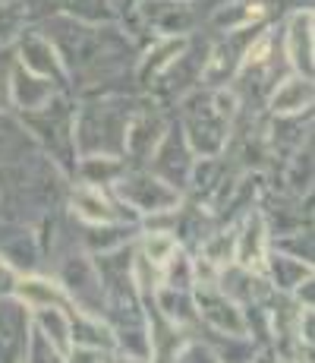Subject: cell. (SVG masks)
Listing matches in <instances>:
<instances>
[{
	"label": "cell",
	"instance_id": "obj_13",
	"mask_svg": "<svg viewBox=\"0 0 315 363\" xmlns=\"http://www.w3.org/2000/svg\"><path fill=\"white\" fill-rule=\"evenodd\" d=\"M167 123L161 121L151 111H136L130 117V127H126V139H123V155L126 158H139V162H149L151 152H155L158 139L164 136Z\"/></svg>",
	"mask_w": 315,
	"mask_h": 363
},
{
	"label": "cell",
	"instance_id": "obj_7",
	"mask_svg": "<svg viewBox=\"0 0 315 363\" xmlns=\"http://www.w3.org/2000/svg\"><path fill=\"white\" fill-rule=\"evenodd\" d=\"M16 45H13V57L23 67H29L32 73L45 76V79L57 82L60 89H67V69H63V60L57 54V48L51 45L45 32H38L35 26H25L23 32L16 35Z\"/></svg>",
	"mask_w": 315,
	"mask_h": 363
},
{
	"label": "cell",
	"instance_id": "obj_17",
	"mask_svg": "<svg viewBox=\"0 0 315 363\" xmlns=\"http://www.w3.org/2000/svg\"><path fill=\"white\" fill-rule=\"evenodd\" d=\"M186 45H189V35H158L155 45L145 51L142 64H139V79L155 82L158 76L186 51Z\"/></svg>",
	"mask_w": 315,
	"mask_h": 363
},
{
	"label": "cell",
	"instance_id": "obj_14",
	"mask_svg": "<svg viewBox=\"0 0 315 363\" xmlns=\"http://www.w3.org/2000/svg\"><path fill=\"white\" fill-rule=\"evenodd\" d=\"M25 13L41 16H76V19H101L114 16V0H25Z\"/></svg>",
	"mask_w": 315,
	"mask_h": 363
},
{
	"label": "cell",
	"instance_id": "obj_30",
	"mask_svg": "<svg viewBox=\"0 0 315 363\" xmlns=\"http://www.w3.org/2000/svg\"><path fill=\"white\" fill-rule=\"evenodd\" d=\"M117 4H120V0H114V6H117Z\"/></svg>",
	"mask_w": 315,
	"mask_h": 363
},
{
	"label": "cell",
	"instance_id": "obj_11",
	"mask_svg": "<svg viewBox=\"0 0 315 363\" xmlns=\"http://www.w3.org/2000/svg\"><path fill=\"white\" fill-rule=\"evenodd\" d=\"M287 67L293 73L312 79V10H297L284 26L281 35Z\"/></svg>",
	"mask_w": 315,
	"mask_h": 363
},
{
	"label": "cell",
	"instance_id": "obj_10",
	"mask_svg": "<svg viewBox=\"0 0 315 363\" xmlns=\"http://www.w3.org/2000/svg\"><path fill=\"white\" fill-rule=\"evenodd\" d=\"M29 306L16 294L0 300V360H25L29 351Z\"/></svg>",
	"mask_w": 315,
	"mask_h": 363
},
{
	"label": "cell",
	"instance_id": "obj_5",
	"mask_svg": "<svg viewBox=\"0 0 315 363\" xmlns=\"http://www.w3.org/2000/svg\"><path fill=\"white\" fill-rule=\"evenodd\" d=\"M114 199L130 206L139 215H164L173 212L180 206V190H173L171 184H164L161 177L149 171V167H126L120 177L110 184Z\"/></svg>",
	"mask_w": 315,
	"mask_h": 363
},
{
	"label": "cell",
	"instance_id": "obj_27",
	"mask_svg": "<svg viewBox=\"0 0 315 363\" xmlns=\"http://www.w3.org/2000/svg\"><path fill=\"white\" fill-rule=\"evenodd\" d=\"M180 250V243H177V237L173 234H167V231H155V234H145L142 237V243H139V253L142 256H149L151 262L158 265H164L167 259H171L173 253Z\"/></svg>",
	"mask_w": 315,
	"mask_h": 363
},
{
	"label": "cell",
	"instance_id": "obj_9",
	"mask_svg": "<svg viewBox=\"0 0 315 363\" xmlns=\"http://www.w3.org/2000/svg\"><path fill=\"white\" fill-rule=\"evenodd\" d=\"M193 291H195V306H199V319H205V325H212V329L224 335H234V338H249L246 316H243L240 303H234L224 291H218V284L193 288Z\"/></svg>",
	"mask_w": 315,
	"mask_h": 363
},
{
	"label": "cell",
	"instance_id": "obj_20",
	"mask_svg": "<svg viewBox=\"0 0 315 363\" xmlns=\"http://www.w3.org/2000/svg\"><path fill=\"white\" fill-rule=\"evenodd\" d=\"M73 323V347H95V351H114L117 335L110 329V323H104V316L98 313H82V316H69Z\"/></svg>",
	"mask_w": 315,
	"mask_h": 363
},
{
	"label": "cell",
	"instance_id": "obj_24",
	"mask_svg": "<svg viewBox=\"0 0 315 363\" xmlns=\"http://www.w3.org/2000/svg\"><path fill=\"white\" fill-rule=\"evenodd\" d=\"M76 171L86 184L92 186H110L126 171L120 155H79L76 158Z\"/></svg>",
	"mask_w": 315,
	"mask_h": 363
},
{
	"label": "cell",
	"instance_id": "obj_22",
	"mask_svg": "<svg viewBox=\"0 0 315 363\" xmlns=\"http://www.w3.org/2000/svg\"><path fill=\"white\" fill-rule=\"evenodd\" d=\"M0 259L10 269H25V265L32 269L38 259V247H35L32 234L19 225H4L0 228Z\"/></svg>",
	"mask_w": 315,
	"mask_h": 363
},
{
	"label": "cell",
	"instance_id": "obj_15",
	"mask_svg": "<svg viewBox=\"0 0 315 363\" xmlns=\"http://www.w3.org/2000/svg\"><path fill=\"white\" fill-rule=\"evenodd\" d=\"M312 108V79L293 73L284 76L275 89L268 92V111L275 117H297Z\"/></svg>",
	"mask_w": 315,
	"mask_h": 363
},
{
	"label": "cell",
	"instance_id": "obj_28",
	"mask_svg": "<svg viewBox=\"0 0 315 363\" xmlns=\"http://www.w3.org/2000/svg\"><path fill=\"white\" fill-rule=\"evenodd\" d=\"M13 48L10 45H4L0 48V111H6L10 108V69H13Z\"/></svg>",
	"mask_w": 315,
	"mask_h": 363
},
{
	"label": "cell",
	"instance_id": "obj_26",
	"mask_svg": "<svg viewBox=\"0 0 315 363\" xmlns=\"http://www.w3.org/2000/svg\"><path fill=\"white\" fill-rule=\"evenodd\" d=\"M25 19H29V13L19 0H0V48L10 45L25 29Z\"/></svg>",
	"mask_w": 315,
	"mask_h": 363
},
{
	"label": "cell",
	"instance_id": "obj_21",
	"mask_svg": "<svg viewBox=\"0 0 315 363\" xmlns=\"http://www.w3.org/2000/svg\"><path fill=\"white\" fill-rule=\"evenodd\" d=\"M265 269H268L271 281H275V288L281 291V294H290V291H297L299 284H303L306 278L312 275V262L297 259V256L281 253V250H275L271 256H265Z\"/></svg>",
	"mask_w": 315,
	"mask_h": 363
},
{
	"label": "cell",
	"instance_id": "obj_25",
	"mask_svg": "<svg viewBox=\"0 0 315 363\" xmlns=\"http://www.w3.org/2000/svg\"><path fill=\"white\" fill-rule=\"evenodd\" d=\"M234 250H236V231H218L202 240V259H208L214 269L234 262Z\"/></svg>",
	"mask_w": 315,
	"mask_h": 363
},
{
	"label": "cell",
	"instance_id": "obj_3",
	"mask_svg": "<svg viewBox=\"0 0 315 363\" xmlns=\"http://www.w3.org/2000/svg\"><path fill=\"white\" fill-rule=\"evenodd\" d=\"M23 127L32 136V143L47 149V155H51L63 171H73L76 158H79V152H76V136H73V111H69V104L60 92L47 104H41V108L25 111Z\"/></svg>",
	"mask_w": 315,
	"mask_h": 363
},
{
	"label": "cell",
	"instance_id": "obj_19",
	"mask_svg": "<svg viewBox=\"0 0 315 363\" xmlns=\"http://www.w3.org/2000/svg\"><path fill=\"white\" fill-rule=\"evenodd\" d=\"M32 325L51 341L54 347L60 351V357L67 360L69 357V347H73V323L69 316L63 313L60 303H51V306H35V319Z\"/></svg>",
	"mask_w": 315,
	"mask_h": 363
},
{
	"label": "cell",
	"instance_id": "obj_29",
	"mask_svg": "<svg viewBox=\"0 0 315 363\" xmlns=\"http://www.w3.org/2000/svg\"><path fill=\"white\" fill-rule=\"evenodd\" d=\"M13 284H16V269H10V265L0 259V291H4V294H10Z\"/></svg>",
	"mask_w": 315,
	"mask_h": 363
},
{
	"label": "cell",
	"instance_id": "obj_23",
	"mask_svg": "<svg viewBox=\"0 0 315 363\" xmlns=\"http://www.w3.org/2000/svg\"><path fill=\"white\" fill-rule=\"evenodd\" d=\"M10 294H16L29 310H35V306H51V303H60V306L67 303V291L57 288L54 281H47V278H38V275L16 278Z\"/></svg>",
	"mask_w": 315,
	"mask_h": 363
},
{
	"label": "cell",
	"instance_id": "obj_1",
	"mask_svg": "<svg viewBox=\"0 0 315 363\" xmlns=\"http://www.w3.org/2000/svg\"><path fill=\"white\" fill-rule=\"evenodd\" d=\"M35 29L51 38L63 60V69L76 86L104 82L108 76H117L123 67H130L132 35L110 26V19L92 23V19L76 16H41Z\"/></svg>",
	"mask_w": 315,
	"mask_h": 363
},
{
	"label": "cell",
	"instance_id": "obj_6",
	"mask_svg": "<svg viewBox=\"0 0 315 363\" xmlns=\"http://www.w3.org/2000/svg\"><path fill=\"white\" fill-rule=\"evenodd\" d=\"M193 162H195V152L189 149L180 123H167L164 136L158 139L155 152H151V158H149V171L164 180V184H171L173 190H186Z\"/></svg>",
	"mask_w": 315,
	"mask_h": 363
},
{
	"label": "cell",
	"instance_id": "obj_4",
	"mask_svg": "<svg viewBox=\"0 0 315 363\" xmlns=\"http://www.w3.org/2000/svg\"><path fill=\"white\" fill-rule=\"evenodd\" d=\"M180 130L195 155H221L230 136V117L218 111L212 92H193L183 99Z\"/></svg>",
	"mask_w": 315,
	"mask_h": 363
},
{
	"label": "cell",
	"instance_id": "obj_2",
	"mask_svg": "<svg viewBox=\"0 0 315 363\" xmlns=\"http://www.w3.org/2000/svg\"><path fill=\"white\" fill-rule=\"evenodd\" d=\"M136 114L130 99L110 95H88L73 114V136L79 155H123V139L130 117Z\"/></svg>",
	"mask_w": 315,
	"mask_h": 363
},
{
	"label": "cell",
	"instance_id": "obj_12",
	"mask_svg": "<svg viewBox=\"0 0 315 363\" xmlns=\"http://www.w3.org/2000/svg\"><path fill=\"white\" fill-rule=\"evenodd\" d=\"M57 92L63 89L57 82L45 79V76L32 73L29 67H23L19 60H13V69H10V101L23 111H32V108H41L47 104Z\"/></svg>",
	"mask_w": 315,
	"mask_h": 363
},
{
	"label": "cell",
	"instance_id": "obj_16",
	"mask_svg": "<svg viewBox=\"0 0 315 363\" xmlns=\"http://www.w3.org/2000/svg\"><path fill=\"white\" fill-rule=\"evenodd\" d=\"M265 256H268V228H265V218L258 212H249L246 221H243L240 234H236V250L234 259L246 269L265 272Z\"/></svg>",
	"mask_w": 315,
	"mask_h": 363
},
{
	"label": "cell",
	"instance_id": "obj_18",
	"mask_svg": "<svg viewBox=\"0 0 315 363\" xmlns=\"http://www.w3.org/2000/svg\"><path fill=\"white\" fill-rule=\"evenodd\" d=\"M69 202H73V212L79 215L86 225H104V221H120V215H117V206L110 196H104L101 186H76L73 196H69Z\"/></svg>",
	"mask_w": 315,
	"mask_h": 363
},
{
	"label": "cell",
	"instance_id": "obj_8",
	"mask_svg": "<svg viewBox=\"0 0 315 363\" xmlns=\"http://www.w3.org/2000/svg\"><path fill=\"white\" fill-rule=\"evenodd\" d=\"M136 16L155 35H189L199 26L193 0H142Z\"/></svg>",
	"mask_w": 315,
	"mask_h": 363
}]
</instances>
